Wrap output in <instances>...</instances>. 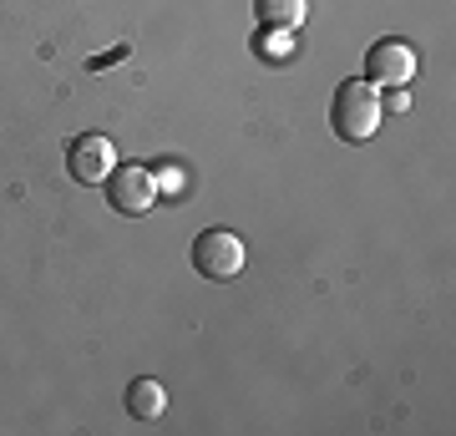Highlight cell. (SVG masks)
I'll use <instances>...</instances> for the list:
<instances>
[{
  "label": "cell",
  "mask_w": 456,
  "mask_h": 436,
  "mask_svg": "<svg viewBox=\"0 0 456 436\" xmlns=\"http://www.w3.org/2000/svg\"><path fill=\"white\" fill-rule=\"evenodd\" d=\"M66 168L77 183H107L117 168V147L102 137V132H82L77 143L66 147Z\"/></svg>",
  "instance_id": "5b68a950"
},
{
  "label": "cell",
  "mask_w": 456,
  "mask_h": 436,
  "mask_svg": "<svg viewBox=\"0 0 456 436\" xmlns=\"http://www.w3.org/2000/svg\"><path fill=\"white\" fill-rule=\"evenodd\" d=\"M248 264V249L239 234H228V228H208V234H198L193 239V269L213 284H228V279H239Z\"/></svg>",
  "instance_id": "7a4b0ae2"
},
{
  "label": "cell",
  "mask_w": 456,
  "mask_h": 436,
  "mask_svg": "<svg viewBox=\"0 0 456 436\" xmlns=\"http://www.w3.org/2000/svg\"><path fill=\"white\" fill-rule=\"evenodd\" d=\"M127 411L137 421H158L167 411V391H163V381H152V375H137L127 386Z\"/></svg>",
  "instance_id": "8992f818"
},
{
  "label": "cell",
  "mask_w": 456,
  "mask_h": 436,
  "mask_svg": "<svg viewBox=\"0 0 456 436\" xmlns=\"http://www.w3.org/2000/svg\"><path fill=\"white\" fill-rule=\"evenodd\" d=\"M411 77H416V51H411V41L386 36V41H375L365 51V81L370 86H406Z\"/></svg>",
  "instance_id": "277c9868"
},
{
  "label": "cell",
  "mask_w": 456,
  "mask_h": 436,
  "mask_svg": "<svg viewBox=\"0 0 456 436\" xmlns=\"http://www.w3.org/2000/svg\"><path fill=\"white\" fill-rule=\"evenodd\" d=\"M330 122L345 143H370L380 128V86L370 81H340L335 102H330Z\"/></svg>",
  "instance_id": "6da1fadb"
},
{
  "label": "cell",
  "mask_w": 456,
  "mask_h": 436,
  "mask_svg": "<svg viewBox=\"0 0 456 436\" xmlns=\"http://www.w3.org/2000/svg\"><path fill=\"white\" fill-rule=\"evenodd\" d=\"M254 11H259V21L269 31H294L310 16V0H254Z\"/></svg>",
  "instance_id": "52a82bcc"
},
{
  "label": "cell",
  "mask_w": 456,
  "mask_h": 436,
  "mask_svg": "<svg viewBox=\"0 0 456 436\" xmlns=\"http://www.w3.org/2000/svg\"><path fill=\"white\" fill-rule=\"evenodd\" d=\"M107 198H112L117 213H147L152 203H158V173L152 168H142V162H122V168H112V178H107Z\"/></svg>",
  "instance_id": "3957f363"
}]
</instances>
